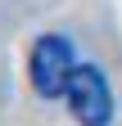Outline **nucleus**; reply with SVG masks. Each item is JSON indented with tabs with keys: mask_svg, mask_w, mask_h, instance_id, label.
<instances>
[{
	"mask_svg": "<svg viewBox=\"0 0 122 126\" xmlns=\"http://www.w3.org/2000/svg\"><path fill=\"white\" fill-rule=\"evenodd\" d=\"M72 72H77V59H72V45L63 36H41L32 45L27 77H32V90L41 94V99H63Z\"/></svg>",
	"mask_w": 122,
	"mask_h": 126,
	"instance_id": "nucleus-1",
	"label": "nucleus"
},
{
	"mask_svg": "<svg viewBox=\"0 0 122 126\" xmlns=\"http://www.w3.org/2000/svg\"><path fill=\"white\" fill-rule=\"evenodd\" d=\"M63 99L81 126H109V117H113V94H109V81L95 63H77Z\"/></svg>",
	"mask_w": 122,
	"mask_h": 126,
	"instance_id": "nucleus-2",
	"label": "nucleus"
}]
</instances>
